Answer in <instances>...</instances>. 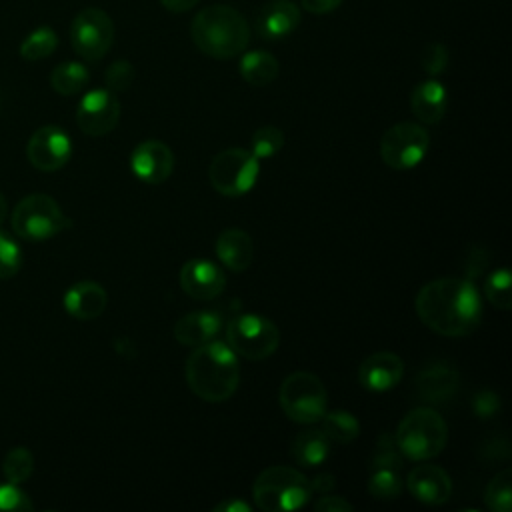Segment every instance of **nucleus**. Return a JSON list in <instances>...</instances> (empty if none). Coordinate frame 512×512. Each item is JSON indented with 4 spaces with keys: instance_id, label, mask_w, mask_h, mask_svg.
I'll list each match as a JSON object with an SVG mask.
<instances>
[{
    "instance_id": "nucleus-41",
    "label": "nucleus",
    "mask_w": 512,
    "mask_h": 512,
    "mask_svg": "<svg viewBox=\"0 0 512 512\" xmlns=\"http://www.w3.org/2000/svg\"><path fill=\"white\" fill-rule=\"evenodd\" d=\"M314 510L318 512H348L352 510V504L348 500H344L342 496H334V494H322V498H318L314 502Z\"/></svg>"
},
{
    "instance_id": "nucleus-31",
    "label": "nucleus",
    "mask_w": 512,
    "mask_h": 512,
    "mask_svg": "<svg viewBox=\"0 0 512 512\" xmlns=\"http://www.w3.org/2000/svg\"><path fill=\"white\" fill-rule=\"evenodd\" d=\"M510 286H512L510 270L506 266L496 268L484 280V296L488 298V302L494 308L510 310V304H512V290H510Z\"/></svg>"
},
{
    "instance_id": "nucleus-36",
    "label": "nucleus",
    "mask_w": 512,
    "mask_h": 512,
    "mask_svg": "<svg viewBox=\"0 0 512 512\" xmlns=\"http://www.w3.org/2000/svg\"><path fill=\"white\" fill-rule=\"evenodd\" d=\"M134 76H136V70L128 60H116L106 68V74H104L106 88L114 94L126 92L132 86Z\"/></svg>"
},
{
    "instance_id": "nucleus-12",
    "label": "nucleus",
    "mask_w": 512,
    "mask_h": 512,
    "mask_svg": "<svg viewBox=\"0 0 512 512\" xmlns=\"http://www.w3.org/2000/svg\"><path fill=\"white\" fill-rule=\"evenodd\" d=\"M120 120V102L108 88H94L82 96L76 108L78 128L88 136H104Z\"/></svg>"
},
{
    "instance_id": "nucleus-39",
    "label": "nucleus",
    "mask_w": 512,
    "mask_h": 512,
    "mask_svg": "<svg viewBox=\"0 0 512 512\" xmlns=\"http://www.w3.org/2000/svg\"><path fill=\"white\" fill-rule=\"evenodd\" d=\"M472 410L478 418H492L494 414H498L500 410V398L498 394L490 392V390H482L478 394H474L472 398Z\"/></svg>"
},
{
    "instance_id": "nucleus-30",
    "label": "nucleus",
    "mask_w": 512,
    "mask_h": 512,
    "mask_svg": "<svg viewBox=\"0 0 512 512\" xmlns=\"http://www.w3.org/2000/svg\"><path fill=\"white\" fill-rule=\"evenodd\" d=\"M484 502L492 512L512 510V470H500L484 490Z\"/></svg>"
},
{
    "instance_id": "nucleus-25",
    "label": "nucleus",
    "mask_w": 512,
    "mask_h": 512,
    "mask_svg": "<svg viewBox=\"0 0 512 512\" xmlns=\"http://www.w3.org/2000/svg\"><path fill=\"white\" fill-rule=\"evenodd\" d=\"M238 72L250 86H266L276 80L280 72V64L276 56L266 50H250L242 54Z\"/></svg>"
},
{
    "instance_id": "nucleus-32",
    "label": "nucleus",
    "mask_w": 512,
    "mask_h": 512,
    "mask_svg": "<svg viewBox=\"0 0 512 512\" xmlns=\"http://www.w3.org/2000/svg\"><path fill=\"white\" fill-rule=\"evenodd\" d=\"M34 470V456L28 448L24 446H16L12 448L6 456H4V462H2V474L6 478V482H12V484H22L30 478Z\"/></svg>"
},
{
    "instance_id": "nucleus-44",
    "label": "nucleus",
    "mask_w": 512,
    "mask_h": 512,
    "mask_svg": "<svg viewBox=\"0 0 512 512\" xmlns=\"http://www.w3.org/2000/svg\"><path fill=\"white\" fill-rule=\"evenodd\" d=\"M214 512H250V504H246L244 500L240 498H228V500H222L220 504H216L212 508Z\"/></svg>"
},
{
    "instance_id": "nucleus-27",
    "label": "nucleus",
    "mask_w": 512,
    "mask_h": 512,
    "mask_svg": "<svg viewBox=\"0 0 512 512\" xmlns=\"http://www.w3.org/2000/svg\"><path fill=\"white\" fill-rule=\"evenodd\" d=\"M322 422V432L338 442V444H350L352 440L358 438L360 434V422L354 414L346 412V410H332V412H324V416L320 418Z\"/></svg>"
},
{
    "instance_id": "nucleus-5",
    "label": "nucleus",
    "mask_w": 512,
    "mask_h": 512,
    "mask_svg": "<svg viewBox=\"0 0 512 512\" xmlns=\"http://www.w3.org/2000/svg\"><path fill=\"white\" fill-rule=\"evenodd\" d=\"M394 440L402 456L410 460H430L438 456L448 440V426L434 408H414L398 424Z\"/></svg>"
},
{
    "instance_id": "nucleus-45",
    "label": "nucleus",
    "mask_w": 512,
    "mask_h": 512,
    "mask_svg": "<svg viewBox=\"0 0 512 512\" xmlns=\"http://www.w3.org/2000/svg\"><path fill=\"white\" fill-rule=\"evenodd\" d=\"M200 0H160V4L170 12H186L194 8Z\"/></svg>"
},
{
    "instance_id": "nucleus-42",
    "label": "nucleus",
    "mask_w": 512,
    "mask_h": 512,
    "mask_svg": "<svg viewBox=\"0 0 512 512\" xmlns=\"http://www.w3.org/2000/svg\"><path fill=\"white\" fill-rule=\"evenodd\" d=\"M342 0H302V8L310 14H330L340 8Z\"/></svg>"
},
{
    "instance_id": "nucleus-14",
    "label": "nucleus",
    "mask_w": 512,
    "mask_h": 512,
    "mask_svg": "<svg viewBox=\"0 0 512 512\" xmlns=\"http://www.w3.org/2000/svg\"><path fill=\"white\" fill-rule=\"evenodd\" d=\"M134 176L146 184H162L174 170V154L160 140H144L130 154Z\"/></svg>"
},
{
    "instance_id": "nucleus-38",
    "label": "nucleus",
    "mask_w": 512,
    "mask_h": 512,
    "mask_svg": "<svg viewBox=\"0 0 512 512\" xmlns=\"http://www.w3.org/2000/svg\"><path fill=\"white\" fill-rule=\"evenodd\" d=\"M34 506L18 484H0V512H30Z\"/></svg>"
},
{
    "instance_id": "nucleus-4",
    "label": "nucleus",
    "mask_w": 512,
    "mask_h": 512,
    "mask_svg": "<svg viewBox=\"0 0 512 512\" xmlns=\"http://www.w3.org/2000/svg\"><path fill=\"white\" fill-rule=\"evenodd\" d=\"M252 496L264 512H290L302 508L310 496V480L290 466H268L262 470L254 484Z\"/></svg>"
},
{
    "instance_id": "nucleus-23",
    "label": "nucleus",
    "mask_w": 512,
    "mask_h": 512,
    "mask_svg": "<svg viewBox=\"0 0 512 512\" xmlns=\"http://www.w3.org/2000/svg\"><path fill=\"white\" fill-rule=\"evenodd\" d=\"M216 256L232 272H244L254 258V242L240 228H226L216 240Z\"/></svg>"
},
{
    "instance_id": "nucleus-22",
    "label": "nucleus",
    "mask_w": 512,
    "mask_h": 512,
    "mask_svg": "<svg viewBox=\"0 0 512 512\" xmlns=\"http://www.w3.org/2000/svg\"><path fill=\"white\" fill-rule=\"evenodd\" d=\"M410 108H412V114L422 124L440 122L448 108V94L444 84L434 78L416 84L410 94Z\"/></svg>"
},
{
    "instance_id": "nucleus-1",
    "label": "nucleus",
    "mask_w": 512,
    "mask_h": 512,
    "mask_svg": "<svg viewBox=\"0 0 512 512\" xmlns=\"http://www.w3.org/2000/svg\"><path fill=\"white\" fill-rule=\"evenodd\" d=\"M414 308L422 324L440 336H468L482 322L480 292L466 278H438L424 284Z\"/></svg>"
},
{
    "instance_id": "nucleus-15",
    "label": "nucleus",
    "mask_w": 512,
    "mask_h": 512,
    "mask_svg": "<svg viewBox=\"0 0 512 512\" xmlns=\"http://www.w3.org/2000/svg\"><path fill=\"white\" fill-rule=\"evenodd\" d=\"M180 286L194 300H214L224 292L226 276L206 258H192L180 270Z\"/></svg>"
},
{
    "instance_id": "nucleus-6",
    "label": "nucleus",
    "mask_w": 512,
    "mask_h": 512,
    "mask_svg": "<svg viewBox=\"0 0 512 512\" xmlns=\"http://www.w3.org/2000/svg\"><path fill=\"white\" fill-rule=\"evenodd\" d=\"M10 222L16 236L28 242H44L72 226V220L64 214L60 204L40 192L22 198L12 210Z\"/></svg>"
},
{
    "instance_id": "nucleus-33",
    "label": "nucleus",
    "mask_w": 512,
    "mask_h": 512,
    "mask_svg": "<svg viewBox=\"0 0 512 512\" xmlns=\"http://www.w3.org/2000/svg\"><path fill=\"white\" fill-rule=\"evenodd\" d=\"M368 468L370 470H378V468H396V470H400L402 468V452H400L392 434L382 432L376 438Z\"/></svg>"
},
{
    "instance_id": "nucleus-8",
    "label": "nucleus",
    "mask_w": 512,
    "mask_h": 512,
    "mask_svg": "<svg viewBox=\"0 0 512 512\" xmlns=\"http://www.w3.org/2000/svg\"><path fill=\"white\" fill-rule=\"evenodd\" d=\"M224 334L234 354L246 360H264L272 356L280 344L278 326L260 314H240L232 318Z\"/></svg>"
},
{
    "instance_id": "nucleus-21",
    "label": "nucleus",
    "mask_w": 512,
    "mask_h": 512,
    "mask_svg": "<svg viewBox=\"0 0 512 512\" xmlns=\"http://www.w3.org/2000/svg\"><path fill=\"white\" fill-rule=\"evenodd\" d=\"M222 330V318L210 310H194L174 324V338L184 346H200L214 340Z\"/></svg>"
},
{
    "instance_id": "nucleus-34",
    "label": "nucleus",
    "mask_w": 512,
    "mask_h": 512,
    "mask_svg": "<svg viewBox=\"0 0 512 512\" xmlns=\"http://www.w3.org/2000/svg\"><path fill=\"white\" fill-rule=\"evenodd\" d=\"M284 146V132L278 126H262L252 134V154L262 160L278 154Z\"/></svg>"
},
{
    "instance_id": "nucleus-26",
    "label": "nucleus",
    "mask_w": 512,
    "mask_h": 512,
    "mask_svg": "<svg viewBox=\"0 0 512 512\" xmlns=\"http://www.w3.org/2000/svg\"><path fill=\"white\" fill-rule=\"evenodd\" d=\"M90 72L80 62H62L50 74V86L62 96H74L86 88Z\"/></svg>"
},
{
    "instance_id": "nucleus-7",
    "label": "nucleus",
    "mask_w": 512,
    "mask_h": 512,
    "mask_svg": "<svg viewBox=\"0 0 512 512\" xmlns=\"http://www.w3.org/2000/svg\"><path fill=\"white\" fill-rule=\"evenodd\" d=\"M278 400L290 420L298 424H314L320 422L326 412L328 394L316 374L296 370L282 380Z\"/></svg>"
},
{
    "instance_id": "nucleus-35",
    "label": "nucleus",
    "mask_w": 512,
    "mask_h": 512,
    "mask_svg": "<svg viewBox=\"0 0 512 512\" xmlns=\"http://www.w3.org/2000/svg\"><path fill=\"white\" fill-rule=\"evenodd\" d=\"M22 268L20 246L0 230V280L14 278Z\"/></svg>"
},
{
    "instance_id": "nucleus-47",
    "label": "nucleus",
    "mask_w": 512,
    "mask_h": 512,
    "mask_svg": "<svg viewBox=\"0 0 512 512\" xmlns=\"http://www.w3.org/2000/svg\"><path fill=\"white\" fill-rule=\"evenodd\" d=\"M6 214H8V200H6V196L0 192V224L6 220Z\"/></svg>"
},
{
    "instance_id": "nucleus-20",
    "label": "nucleus",
    "mask_w": 512,
    "mask_h": 512,
    "mask_svg": "<svg viewBox=\"0 0 512 512\" xmlns=\"http://www.w3.org/2000/svg\"><path fill=\"white\" fill-rule=\"evenodd\" d=\"M64 310L76 320H94L98 318L108 304V294L102 284L92 280H82L72 284L64 298Z\"/></svg>"
},
{
    "instance_id": "nucleus-16",
    "label": "nucleus",
    "mask_w": 512,
    "mask_h": 512,
    "mask_svg": "<svg viewBox=\"0 0 512 512\" xmlns=\"http://www.w3.org/2000/svg\"><path fill=\"white\" fill-rule=\"evenodd\" d=\"M300 16L302 12L292 0H270L254 14V28L268 42L282 40L298 28Z\"/></svg>"
},
{
    "instance_id": "nucleus-40",
    "label": "nucleus",
    "mask_w": 512,
    "mask_h": 512,
    "mask_svg": "<svg viewBox=\"0 0 512 512\" xmlns=\"http://www.w3.org/2000/svg\"><path fill=\"white\" fill-rule=\"evenodd\" d=\"M464 268H466V280L474 282L476 276H482L484 270L488 268V252L484 246H474L468 256H466V262H464Z\"/></svg>"
},
{
    "instance_id": "nucleus-46",
    "label": "nucleus",
    "mask_w": 512,
    "mask_h": 512,
    "mask_svg": "<svg viewBox=\"0 0 512 512\" xmlns=\"http://www.w3.org/2000/svg\"><path fill=\"white\" fill-rule=\"evenodd\" d=\"M114 348H116V352L120 354V356H134L136 354V346H134V342L130 340V338H126V336H122V338H118L116 342H114Z\"/></svg>"
},
{
    "instance_id": "nucleus-9",
    "label": "nucleus",
    "mask_w": 512,
    "mask_h": 512,
    "mask_svg": "<svg viewBox=\"0 0 512 512\" xmlns=\"http://www.w3.org/2000/svg\"><path fill=\"white\" fill-rule=\"evenodd\" d=\"M260 174L258 158L246 148H226L218 152L208 168V180L222 196L248 194Z\"/></svg>"
},
{
    "instance_id": "nucleus-11",
    "label": "nucleus",
    "mask_w": 512,
    "mask_h": 512,
    "mask_svg": "<svg viewBox=\"0 0 512 512\" xmlns=\"http://www.w3.org/2000/svg\"><path fill=\"white\" fill-rule=\"evenodd\" d=\"M70 42L78 56L88 62L100 60L114 42V22L102 8L80 10L70 26Z\"/></svg>"
},
{
    "instance_id": "nucleus-37",
    "label": "nucleus",
    "mask_w": 512,
    "mask_h": 512,
    "mask_svg": "<svg viewBox=\"0 0 512 512\" xmlns=\"http://www.w3.org/2000/svg\"><path fill=\"white\" fill-rule=\"evenodd\" d=\"M448 60H450V54H448V48L442 42L426 44L422 54H420V66L430 76L442 74L448 66Z\"/></svg>"
},
{
    "instance_id": "nucleus-19",
    "label": "nucleus",
    "mask_w": 512,
    "mask_h": 512,
    "mask_svg": "<svg viewBox=\"0 0 512 512\" xmlns=\"http://www.w3.org/2000/svg\"><path fill=\"white\" fill-rule=\"evenodd\" d=\"M416 394L428 404L448 402L460 384V374L454 366L444 362H432L416 374Z\"/></svg>"
},
{
    "instance_id": "nucleus-2",
    "label": "nucleus",
    "mask_w": 512,
    "mask_h": 512,
    "mask_svg": "<svg viewBox=\"0 0 512 512\" xmlns=\"http://www.w3.org/2000/svg\"><path fill=\"white\" fill-rule=\"evenodd\" d=\"M186 384L204 402L228 400L240 384L238 356L222 340L196 346L186 358Z\"/></svg>"
},
{
    "instance_id": "nucleus-10",
    "label": "nucleus",
    "mask_w": 512,
    "mask_h": 512,
    "mask_svg": "<svg viewBox=\"0 0 512 512\" xmlns=\"http://www.w3.org/2000/svg\"><path fill=\"white\" fill-rule=\"evenodd\" d=\"M430 150V134L418 122H398L380 140V158L394 170L418 166Z\"/></svg>"
},
{
    "instance_id": "nucleus-43",
    "label": "nucleus",
    "mask_w": 512,
    "mask_h": 512,
    "mask_svg": "<svg viewBox=\"0 0 512 512\" xmlns=\"http://www.w3.org/2000/svg\"><path fill=\"white\" fill-rule=\"evenodd\" d=\"M334 486H336V478H334L330 472H324V474H320V476H316V478L310 480L312 494H314V492H318L320 496H322V494H328V492L334 490Z\"/></svg>"
},
{
    "instance_id": "nucleus-18",
    "label": "nucleus",
    "mask_w": 512,
    "mask_h": 512,
    "mask_svg": "<svg viewBox=\"0 0 512 512\" xmlns=\"http://www.w3.org/2000/svg\"><path fill=\"white\" fill-rule=\"evenodd\" d=\"M408 492L430 506L444 504L452 494V480L448 472L436 464H418L406 478Z\"/></svg>"
},
{
    "instance_id": "nucleus-28",
    "label": "nucleus",
    "mask_w": 512,
    "mask_h": 512,
    "mask_svg": "<svg viewBox=\"0 0 512 512\" xmlns=\"http://www.w3.org/2000/svg\"><path fill=\"white\" fill-rule=\"evenodd\" d=\"M58 46V34L50 26L34 28L20 44V56L28 62L48 58Z\"/></svg>"
},
{
    "instance_id": "nucleus-17",
    "label": "nucleus",
    "mask_w": 512,
    "mask_h": 512,
    "mask_svg": "<svg viewBox=\"0 0 512 512\" xmlns=\"http://www.w3.org/2000/svg\"><path fill=\"white\" fill-rule=\"evenodd\" d=\"M404 374V360L390 352L380 350L362 360L358 366V382L372 392H386L394 388Z\"/></svg>"
},
{
    "instance_id": "nucleus-13",
    "label": "nucleus",
    "mask_w": 512,
    "mask_h": 512,
    "mask_svg": "<svg viewBox=\"0 0 512 512\" xmlns=\"http://www.w3.org/2000/svg\"><path fill=\"white\" fill-rule=\"evenodd\" d=\"M26 156L40 172L60 170L72 156V140L56 124L40 126L26 144Z\"/></svg>"
},
{
    "instance_id": "nucleus-24",
    "label": "nucleus",
    "mask_w": 512,
    "mask_h": 512,
    "mask_svg": "<svg viewBox=\"0 0 512 512\" xmlns=\"http://www.w3.org/2000/svg\"><path fill=\"white\" fill-rule=\"evenodd\" d=\"M330 438L322 432V428H308L294 436L290 444L292 458L304 468H316L328 458Z\"/></svg>"
},
{
    "instance_id": "nucleus-3",
    "label": "nucleus",
    "mask_w": 512,
    "mask_h": 512,
    "mask_svg": "<svg viewBox=\"0 0 512 512\" xmlns=\"http://www.w3.org/2000/svg\"><path fill=\"white\" fill-rule=\"evenodd\" d=\"M190 36L202 54L228 60L248 46L250 26L236 8L212 4L196 12L190 24Z\"/></svg>"
},
{
    "instance_id": "nucleus-29",
    "label": "nucleus",
    "mask_w": 512,
    "mask_h": 512,
    "mask_svg": "<svg viewBox=\"0 0 512 512\" xmlns=\"http://www.w3.org/2000/svg\"><path fill=\"white\" fill-rule=\"evenodd\" d=\"M366 488L372 498L376 500H394L402 494L404 482L400 476V470L396 468H378L370 470V478L366 482Z\"/></svg>"
}]
</instances>
